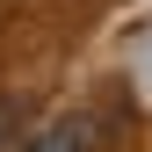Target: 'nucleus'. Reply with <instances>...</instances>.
<instances>
[{"label": "nucleus", "mask_w": 152, "mask_h": 152, "mask_svg": "<svg viewBox=\"0 0 152 152\" xmlns=\"http://www.w3.org/2000/svg\"><path fill=\"white\" fill-rule=\"evenodd\" d=\"M22 152H94V123L87 116H58V123H44Z\"/></svg>", "instance_id": "f257e3e1"}]
</instances>
